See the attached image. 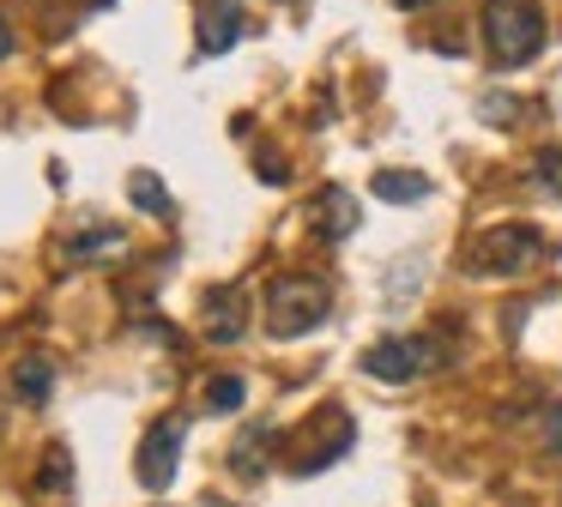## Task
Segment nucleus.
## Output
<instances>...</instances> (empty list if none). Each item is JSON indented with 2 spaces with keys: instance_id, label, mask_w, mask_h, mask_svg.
Instances as JSON below:
<instances>
[{
  "instance_id": "nucleus-20",
  "label": "nucleus",
  "mask_w": 562,
  "mask_h": 507,
  "mask_svg": "<svg viewBox=\"0 0 562 507\" xmlns=\"http://www.w3.org/2000/svg\"><path fill=\"white\" fill-rule=\"evenodd\" d=\"M212 7H236V0H212Z\"/></svg>"
},
{
  "instance_id": "nucleus-10",
  "label": "nucleus",
  "mask_w": 562,
  "mask_h": 507,
  "mask_svg": "<svg viewBox=\"0 0 562 507\" xmlns=\"http://www.w3.org/2000/svg\"><path fill=\"white\" fill-rule=\"evenodd\" d=\"M236 36H243V12L206 7V19H200V48H206V55H224V48H236Z\"/></svg>"
},
{
  "instance_id": "nucleus-19",
  "label": "nucleus",
  "mask_w": 562,
  "mask_h": 507,
  "mask_svg": "<svg viewBox=\"0 0 562 507\" xmlns=\"http://www.w3.org/2000/svg\"><path fill=\"white\" fill-rule=\"evenodd\" d=\"M400 7H429V0H400Z\"/></svg>"
},
{
  "instance_id": "nucleus-9",
  "label": "nucleus",
  "mask_w": 562,
  "mask_h": 507,
  "mask_svg": "<svg viewBox=\"0 0 562 507\" xmlns=\"http://www.w3.org/2000/svg\"><path fill=\"white\" fill-rule=\"evenodd\" d=\"M369 193L387 200V205H417L429 193V181L412 176V169H381V176H369Z\"/></svg>"
},
{
  "instance_id": "nucleus-11",
  "label": "nucleus",
  "mask_w": 562,
  "mask_h": 507,
  "mask_svg": "<svg viewBox=\"0 0 562 507\" xmlns=\"http://www.w3.org/2000/svg\"><path fill=\"white\" fill-rule=\"evenodd\" d=\"M49 386H55V362L49 357H25L13 369V393L31 398V405H43V398H49Z\"/></svg>"
},
{
  "instance_id": "nucleus-14",
  "label": "nucleus",
  "mask_w": 562,
  "mask_h": 507,
  "mask_svg": "<svg viewBox=\"0 0 562 507\" xmlns=\"http://www.w3.org/2000/svg\"><path fill=\"white\" fill-rule=\"evenodd\" d=\"M43 489H67L74 483V459H67V447H49V459H43Z\"/></svg>"
},
{
  "instance_id": "nucleus-5",
  "label": "nucleus",
  "mask_w": 562,
  "mask_h": 507,
  "mask_svg": "<svg viewBox=\"0 0 562 507\" xmlns=\"http://www.w3.org/2000/svg\"><path fill=\"white\" fill-rule=\"evenodd\" d=\"M182 435H188V422L182 417H164V422H151L146 429V441H139V483H146L151 495L158 489H170L176 483V459H182Z\"/></svg>"
},
{
  "instance_id": "nucleus-13",
  "label": "nucleus",
  "mask_w": 562,
  "mask_h": 507,
  "mask_svg": "<svg viewBox=\"0 0 562 507\" xmlns=\"http://www.w3.org/2000/svg\"><path fill=\"white\" fill-rule=\"evenodd\" d=\"M243 398H248L243 374H218V381L206 386V405H212V410H243Z\"/></svg>"
},
{
  "instance_id": "nucleus-21",
  "label": "nucleus",
  "mask_w": 562,
  "mask_h": 507,
  "mask_svg": "<svg viewBox=\"0 0 562 507\" xmlns=\"http://www.w3.org/2000/svg\"><path fill=\"white\" fill-rule=\"evenodd\" d=\"M0 429H7V417H0Z\"/></svg>"
},
{
  "instance_id": "nucleus-16",
  "label": "nucleus",
  "mask_w": 562,
  "mask_h": 507,
  "mask_svg": "<svg viewBox=\"0 0 562 507\" xmlns=\"http://www.w3.org/2000/svg\"><path fill=\"white\" fill-rule=\"evenodd\" d=\"M538 176L550 193H562V151H538Z\"/></svg>"
},
{
  "instance_id": "nucleus-17",
  "label": "nucleus",
  "mask_w": 562,
  "mask_h": 507,
  "mask_svg": "<svg viewBox=\"0 0 562 507\" xmlns=\"http://www.w3.org/2000/svg\"><path fill=\"white\" fill-rule=\"evenodd\" d=\"M544 447H550V453H562V405L544 410Z\"/></svg>"
},
{
  "instance_id": "nucleus-18",
  "label": "nucleus",
  "mask_w": 562,
  "mask_h": 507,
  "mask_svg": "<svg viewBox=\"0 0 562 507\" xmlns=\"http://www.w3.org/2000/svg\"><path fill=\"white\" fill-rule=\"evenodd\" d=\"M7 55H13V24L0 19V60H7Z\"/></svg>"
},
{
  "instance_id": "nucleus-12",
  "label": "nucleus",
  "mask_w": 562,
  "mask_h": 507,
  "mask_svg": "<svg viewBox=\"0 0 562 507\" xmlns=\"http://www.w3.org/2000/svg\"><path fill=\"white\" fill-rule=\"evenodd\" d=\"M127 200L139 205V212H170V188H164L158 176H151V169H134V176H127Z\"/></svg>"
},
{
  "instance_id": "nucleus-1",
  "label": "nucleus",
  "mask_w": 562,
  "mask_h": 507,
  "mask_svg": "<svg viewBox=\"0 0 562 507\" xmlns=\"http://www.w3.org/2000/svg\"><path fill=\"white\" fill-rule=\"evenodd\" d=\"M327 308H333L327 284L308 278V272H284V278H272V284H267V333L272 338L315 333V326L327 320Z\"/></svg>"
},
{
  "instance_id": "nucleus-15",
  "label": "nucleus",
  "mask_w": 562,
  "mask_h": 507,
  "mask_svg": "<svg viewBox=\"0 0 562 507\" xmlns=\"http://www.w3.org/2000/svg\"><path fill=\"white\" fill-rule=\"evenodd\" d=\"M103 248H122V229L103 224V229H86V236L67 241V254H103Z\"/></svg>"
},
{
  "instance_id": "nucleus-4",
  "label": "nucleus",
  "mask_w": 562,
  "mask_h": 507,
  "mask_svg": "<svg viewBox=\"0 0 562 507\" xmlns=\"http://www.w3.org/2000/svg\"><path fill=\"white\" fill-rule=\"evenodd\" d=\"M429 362H441V345L436 338H381V345L363 350V369L375 374V381H412V374H424Z\"/></svg>"
},
{
  "instance_id": "nucleus-8",
  "label": "nucleus",
  "mask_w": 562,
  "mask_h": 507,
  "mask_svg": "<svg viewBox=\"0 0 562 507\" xmlns=\"http://www.w3.org/2000/svg\"><path fill=\"white\" fill-rule=\"evenodd\" d=\"M206 338L212 345H236V338H243V296H236V290H224V296L206 302Z\"/></svg>"
},
{
  "instance_id": "nucleus-3",
  "label": "nucleus",
  "mask_w": 562,
  "mask_h": 507,
  "mask_svg": "<svg viewBox=\"0 0 562 507\" xmlns=\"http://www.w3.org/2000/svg\"><path fill=\"white\" fill-rule=\"evenodd\" d=\"M538 254H544V236H538L532 224H490L484 236H472L465 266H472L477 278H508V272H520V266H532Z\"/></svg>"
},
{
  "instance_id": "nucleus-7",
  "label": "nucleus",
  "mask_w": 562,
  "mask_h": 507,
  "mask_svg": "<svg viewBox=\"0 0 562 507\" xmlns=\"http://www.w3.org/2000/svg\"><path fill=\"white\" fill-rule=\"evenodd\" d=\"M272 441H279V435H272V422H248V429L236 435V447H231L236 477H260V471H267V447Z\"/></svg>"
},
{
  "instance_id": "nucleus-6",
  "label": "nucleus",
  "mask_w": 562,
  "mask_h": 507,
  "mask_svg": "<svg viewBox=\"0 0 562 507\" xmlns=\"http://www.w3.org/2000/svg\"><path fill=\"white\" fill-rule=\"evenodd\" d=\"M357 229V200L345 188H321V200H315V236L321 241H345Z\"/></svg>"
},
{
  "instance_id": "nucleus-2",
  "label": "nucleus",
  "mask_w": 562,
  "mask_h": 507,
  "mask_svg": "<svg viewBox=\"0 0 562 507\" xmlns=\"http://www.w3.org/2000/svg\"><path fill=\"white\" fill-rule=\"evenodd\" d=\"M484 43L496 55V67H526L544 48V12H538V0H490Z\"/></svg>"
}]
</instances>
